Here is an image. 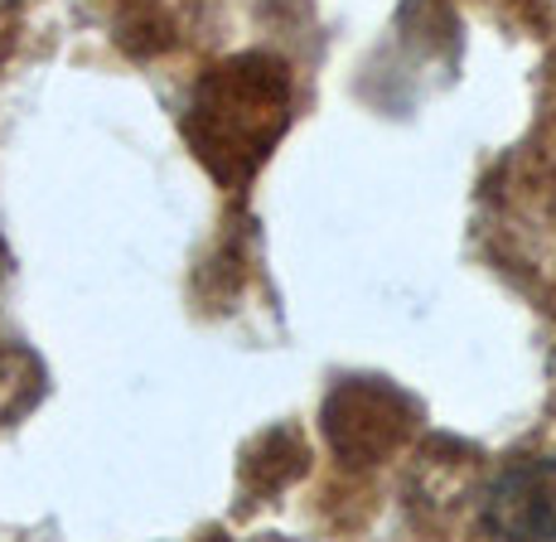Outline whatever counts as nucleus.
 <instances>
[{"mask_svg": "<svg viewBox=\"0 0 556 542\" xmlns=\"http://www.w3.org/2000/svg\"><path fill=\"white\" fill-rule=\"evenodd\" d=\"M479 528L494 538H556V455L508 465L484 494Z\"/></svg>", "mask_w": 556, "mask_h": 542, "instance_id": "nucleus-1", "label": "nucleus"}]
</instances>
